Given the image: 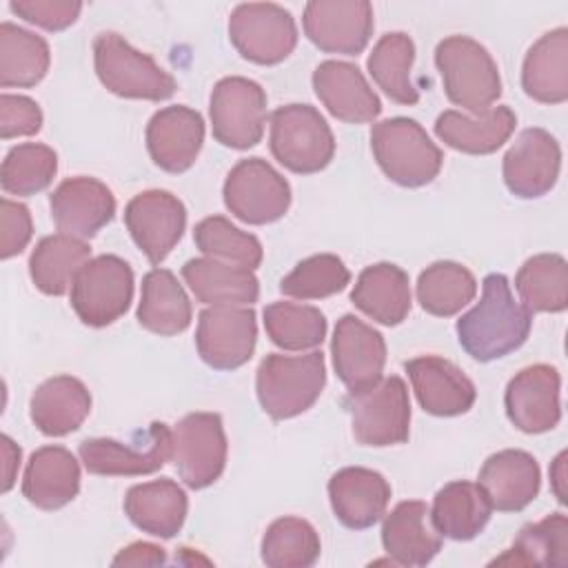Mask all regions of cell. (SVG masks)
Here are the masks:
<instances>
[{
    "label": "cell",
    "mask_w": 568,
    "mask_h": 568,
    "mask_svg": "<svg viewBox=\"0 0 568 568\" xmlns=\"http://www.w3.org/2000/svg\"><path fill=\"white\" fill-rule=\"evenodd\" d=\"M532 317L515 302L508 277L490 273L481 282L479 302L457 324L459 346L477 362H493L517 351L530 335Z\"/></svg>",
    "instance_id": "cell-1"
},
{
    "label": "cell",
    "mask_w": 568,
    "mask_h": 568,
    "mask_svg": "<svg viewBox=\"0 0 568 568\" xmlns=\"http://www.w3.org/2000/svg\"><path fill=\"white\" fill-rule=\"evenodd\" d=\"M326 384L322 351L306 355H266L255 375V393L262 410L273 419H291L308 410Z\"/></svg>",
    "instance_id": "cell-2"
},
{
    "label": "cell",
    "mask_w": 568,
    "mask_h": 568,
    "mask_svg": "<svg viewBox=\"0 0 568 568\" xmlns=\"http://www.w3.org/2000/svg\"><path fill=\"white\" fill-rule=\"evenodd\" d=\"M435 64L448 100L481 115L501 95L497 62L484 44L468 36H448L435 47Z\"/></svg>",
    "instance_id": "cell-3"
},
{
    "label": "cell",
    "mask_w": 568,
    "mask_h": 568,
    "mask_svg": "<svg viewBox=\"0 0 568 568\" xmlns=\"http://www.w3.org/2000/svg\"><path fill=\"white\" fill-rule=\"evenodd\" d=\"M371 149L384 175L408 189L433 182L442 169L444 155L428 138L426 129L413 118H388L371 129Z\"/></svg>",
    "instance_id": "cell-4"
},
{
    "label": "cell",
    "mask_w": 568,
    "mask_h": 568,
    "mask_svg": "<svg viewBox=\"0 0 568 568\" xmlns=\"http://www.w3.org/2000/svg\"><path fill=\"white\" fill-rule=\"evenodd\" d=\"M93 64L100 82L120 98L160 102L169 100L178 89L169 71L113 31L95 36Z\"/></svg>",
    "instance_id": "cell-5"
},
{
    "label": "cell",
    "mask_w": 568,
    "mask_h": 568,
    "mask_svg": "<svg viewBox=\"0 0 568 568\" xmlns=\"http://www.w3.org/2000/svg\"><path fill=\"white\" fill-rule=\"evenodd\" d=\"M268 146L284 169L302 175L326 169L335 155V138L324 115L297 102L271 113Z\"/></svg>",
    "instance_id": "cell-6"
},
{
    "label": "cell",
    "mask_w": 568,
    "mask_h": 568,
    "mask_svg": "<svg viewBox=\"0 0 568 568\" xmlns=\"http://www.w3.org/2000/svg\"><path fill=\"white\" fill-rule=\"evenodd\" d=\"M351 415L353 437L362 446L404 444L410 433V399L402 377L388 375L368 388L351 390L344 397Z\"/></svg>",
    "instance_id": "cell-7"
},
{
    "label": "cell",
    "mask_w": 568,
    "mask_h": 568,
    "mask_svg": "<svg viewBox=\"0 0 568 568\" xmlns=\"http://www.w3.org/2000/svg\"><path fill=\"white\" fill-rule=\"evenodd\" d=\"M133 284L129 262L118 255H98L78 271L71 284V308L87 326H109L129 311Z\"/></svg>",
    "instance_id": "cell-8"
},
{
    "label": "cell",
    "mask_w": 568,
    "mask_h": 568,
    "mask_svg": "<svg viewBox=\"0 0 568 568\" xmlns=\"http://www.w3.org/2000/svg\"><path fill=\"white\" fill-rule=\"evenodd\" d=\"M226 453L229 444L217 413H189L171 430V459L180 479L193 490L220 479Z\"/></svg>",
    "instance_id": "cell-9"
},
{
    "label": "cell",
    "mask_w": 568,
    "mask_h": 568,
    "mask_svg": "<svg viewBox=\"0 0 568 568\" xmlns=\"http://www.w3.org/2000/svg\"><path fill=\"white\" fill-rule=\"evenodd\" d=\"M78 455L91 475H151L171 459V428L162 422H153L144 433H135L129 442L91 437L80 442Z\"/></svg>",
    "instance_id": "cell-10"
},
{
    "label": "cell",
    "mask_w": 568,
    "mask_h": 568,
    "mask_svg": "<svg viewBox=\"0 0 568 568\" xmlns=\"http://www.w3.org/2000/svg\"><path fill=\"white\" fill-rule=\"evenodd\" d=\"M229 38L255 64H277L297 44L295 18L275 2H242L229 16Z\"/></svg>",
    "instance_id": "cell-11"
},
{
    "label": "cell",
    "mask_w": 568,
    "mask_h": 568,
    "mask_svg": "<svg viewBox=\"0 0 568 568\" xmlns=\"http://www.w3.org/2000/svg\"><path fill=\"white\" fill-rule=\"evenodd\" d=\"M213 138L229 149H251L264 135L266 122V93L248 78H222L209 102Z\"/></svg>",
    "instance_id": "cell-12"
},
{
    "label": "cell",
    "mask_w": 568,
    "mask_h": 568,
    "mask_svg": "<svg viewBox=\"0 0 568 568\" xmlns=\"http://www.w3.org/2000/svg\"><path fill=\"white\" fill-rule=\"evenodd\" d=\"M226 209L246 224H271L291 206V186L262 158L240 160L222 186Z\"/></svg>",
    "instance_id": "cell-13"
},
{
    "label": "cell",
    "mask_w": 568,
    "mask_h": 568,
    "mask_svg": "<svg viewBox=\"0 0 568 568\" xmlns=\"http://www.w3.org/2000/svg\"><path fill=\"white\" fill-rule=\"evenodd\" d=\"M251 306H209L197 317L195 348L215 371L244 366L257 342V322Z\"/></svg>",
    "instance_id": "cell-14"
},
{
    "label": "cell",
    "mask_w": 568,
    "mask_h": 568,
    "mask_svg": "<svg viewBox=\"0 0 568 568\" xmlns=\"http://www.w3.org/2000/svg\"><path fill=\"white\" fill-rule=\"evenodd\" d=\"M124 224L146 260L160 264L182 240L186 209L178 195L162 189H149L129 200L124 206Z\"/></svg>",
    "instance_id": "cell-15"
},
{
    "label": "cell",
    "mask_w": 568,
    "mask_h": 568,
    "mask_svg": "<svg viewBox=\"0 0 568 568\" xmlns=\"http://www.w3.org/2000/svg\"><path fill=\"white\" fill-rule=\"evenodd\" d=\"M304 33L326 53L357 55L373 36V7L366 0H311L304 7Z\"/></svg>",
    "instance_id": "cell-16"
},
{
    "label": "cell",
    "mask_w": 568,
    "mask_h": 568,
    "mask_svg": "<svg viewBox=\"0 0 568 568\" xmlns=\"http://www.w3.org/2000/svg\"><path fill=\"white\" fill-rule=\"evenodd\" d=\"M561 375L550 364L521 368L506 386L504 406L515 428L528 435L552 430L561 419Z\"/></svg>",
    "instance_id": "cell-17"
},
{
    "label": "cell",
    "mask_w": 568,
    "mask_h": 568,
    "mask_svg": "<svg viewBox=\"0 0 568 568\" xmlns=\"http://www.w3.org/2000/svg\"><path fill=\"white\" fill-rule=\"evenodd\" d=\"M561 149L555 135L546 129H524L504 155L501 173L506 189L521 197L532 200L546 195L559 178Z\"/></svg>",
    "instance_id": "cell-18"
},
{
    "label": "cell",
    "mask_w": 568,
    "mask_h": 568,
    "mask_svg": "<svg viewBox=\"0 0 568 568\" xmlns=\"http://www.w3.org/2000/svg\"><path fill=\"white\" fill-rule=\"evenodd\" d=\"M51 217L60 233L91 240L115 215V197L111 189L87 175L62 180L49 197Z\"/></svg>",
    "instance_id": "cell-19"
},
{
    "label": "cell",
    "mask_w": 568,
    "mask_h": 568,
    "mask_svg": "<svg viewBox=\"0 0 568 568\" xmlns=\"http://www.w3.org/2000/svg\"><path fill=\"white\" fill-rule=\"evenodd\" d=\"M331 355L339 382L348 390H362L382 379L386 342L379 331L346 313L335 324Z\"/></svg>",
    "instance_id": "cell-20"
},
{
    "label": "cell",
    "mask_w": 568,
    "mask_h": 568,
    "mask_svg": "<svg viewBox=\"0 0 568 568\" xmlns=\"http://www.w3.org/2000/svg\"><path fill=\"white\" fill-rule=\"evenodd\" d=\"M144 140L155 166L166 173H184L200 155L204 120L191 106H164L151 115Z\"/></svg>",
    "instance_id": "cell-21"
},
{
    "label": "cell",
    "mask_w": 568,
    "mask_h": 568,
    "mask_svg": "<svg viewBox=\"0 0 568 568\" xmlns=\"http://www.w3.org/2000/svg\"><path fill=\"white\" fill-rule=\"evenodd\" d=\"M313 89L326 111L342 122L364 124L382 113V100L353 62H320L313 71Z\"/></svg>",
    "instance_id": "cell-22"
},
{
    "label": "cell",
    "mask_w": 568,
    "mask_h": 568,
    "mask_svg": "<svg viewBox=\"0 0 568 568\" xmlns=\"http://www.w3.org/2000/svg\"><path fill=\"white\" fill-rule=\"evenodd\" d=\"M419 406L437 417L464 415L473 408L475 384L453 362L437 355H422L404 364Z\"/></svg>",
    "instance_id": "cell-23"
},
{
    "label": "cell",
    "mask_w": 568,
    "mask_h": 568,
    "mask_svg": "<svg viewBox=\"0 0 568 568\" xmlns=\"http://www.w3.org/2000/svg\"><path fill=\"white\" fill-rule=\"evenodd\" d=\"M328 499L339 524L364 530L386 515L390 486L386 477L373 468L346 466L328 479Z\"/></svg>",
    "instance_id": "cell-24"
},
{
    "label": "cell",
    "mask_w": 568,
    "mask_h": 568,
    "mask_svg": "<svg viewBox=\"0 0 568 568\" xmlns=\"http://www.w3.org/2000/svg\"><path fill=\"white\" fill-rule=\"evenodd\" d=\"M477 484L493 508L501 513H519L539 495L541 470L530 453L506 448L493 453L484 462Z\"/></svg>",
    "instance_id": "cell-25"
},
{
    "label": "cell",
    "mask_w": 568,
    "mask_h": 568,
    "mask_svg": "<svg viewBox=\"0 0 568 568\" xmlns=\"http://www.w3.org/2000/svg\"><path fill=\"white\" fill-rule=\"evenodd\" d=\"M382 546L393 564L426 566L442 550V535L430 521V508L419 499L399 501L382 524Z\"/></svg>",
    "instance_id": "cell-26"
},
{
    "label": "cell",
    "mask_w": 568,
    "mask_h": 568,
    "mask_svg": "<svg viewBox=\"0 0 568 568\" xmlns=\"http://www.w3.org/2000/svg\"><path fill=\"white\" fill-rule=\"evenodd\" d=\"M80 490V464L64 446H42L31 453L22 495L40 510H58L75 499Z\"/></svg>",
    "instance_id": "cell-27"
},
{
    "label": "cell",
    "mask_w": 568,
    "mask_h": 568,
    "mask_svg": "<svg viewBox=\"0 0 568 568\" xmlns=\"http://www.w3.org/2000/svg\"><path fill=\"white\" fill-rule=\"evenodd\" d=\"M186 510L184 488L169 477L135 484L124 495V513L131 524L153 537H175L184 526Z\"/></svg>",
    "instance_id": "cell-28"
},
{
    "label": "cell",
    "mask_w": 568,
    "mask_h": 568,
    "mask_svg": "<svg viewBox=\"0 0 568 568\" xmlns=\"http://www.w3.org/2000/svg\"><path fill=\"white\" fill-rule=\"evenodd\" d=\"M91 413L89 388L71 375L44 379L31 395L29 415L47 437H64L82 426Z\"/></svg>",
    "instance_id": "cell-29"
},
{
    "label": "cell",
    "mask_w": 568,
    "mask_h": 568,
    "mask_svg": "<svg viewBox=\"0 0 568 568\" xmlns=\"http://www.w3.org/2000/svg\"><path fill=\"white\" fill-rule=\"evenodd\" d=\"M517 115L510 106L499 104L481 115H466L448 109L435 120V135L450 149L468 155L495 153L515 131Z\"/></svg>",
    "instance_id": "cell-30"
},
{
    "label": "cell",
    "mask_w": 568,
    "mask_h": 568,
    "mask_svg": "<svg viewBox=\"0 0 568 568\" xmlns=\"http://www.w3.org/2000/svg\"><path fill=\"white\" fill-rule=\"evenodd\" d=\"M182 277L195 300L209 306H251L260 297V282L251 268L213 257L184 262Z\"/></svg>",
    "instance_id": "cell-31"
},
{
    "label": "cell",
    "mask_w": 568,
    "mask_h": 568,
    "mask_svg": "<svg viewBox=\"0 0 568 568\" xmlns=\"http://www.w3.org/2000/svg\"><path fill=\"white\" fill-rule=\"evenodd\" d=\"M351 302L373 322L397 326L410 313L408 273L390 262L371 264L359 273Z\"/></svg>",
    "instance_id": "cell-32"
},
{
    "label": "cell",
    "mask_w": 568,
    "mask_h": 568,
    "mask_svg": "<svg viewBox=\"0 0 568 568\" xmlns=\"http://www.w3.org/2000/svg\"><path fill=\"white\" fill-rule=\"evenodd\" d=\"M521 87L528 98L541 104L568 100V29L557 27L544 33L526 53Z\"/></svg>",
    "instance_id": "cell-33"
},
{
    "label": "cell",
    "mask_w": 568,
    "mask_h": 568,
    "mask_svg": "<svg viewBox=\"0 0 568 568\" xmlns=\"http://www.w3.org/2000/svg\"><path fill=\"white\" fill-rule=\"evenodd\" d=\"M493 506L479 484L450 481L435 493L430 521L435 530L453 541L475 539L490 521Z\"/></svg>",
    "instance_id": "cell-34"
},
{
    "label": "cell",
    "mask_w": 568,
    "mask_h": 568,
    "mask_svg": "<svg viewBox=\"0 0 568 568\" xmlns=\"http://www.w3.org/2000/svg\"><path fill=\"white\" fill-rule=\"evenodd\" d=\"M193 317L191 300L178 277L166 268H151L142 277L138 322L155 335H178L189 328Z\"/></svg>",
    "instance_id": "cell-35"
},
{
    "label": "cell",
    "mask_w": 568,
    "mask_h": 568,
    "mask_svg": "<svg viewBox=\"0 0 568 568\" xmlns=\"http://www.w3.org/2000/svg\"><path fill=\"white\" fill-rule=\"evenodd\" d=\"M89 260L91 246L84 240L64 233L47 235L31 251L29 275L44 295H62Z\"/></svg>",
    "instance_id": "cell-36"
},
{
    "label": "cell",
    "mask_w": 568,
    "mask_h": 568,
    "mask_svg": "<svg viewBox=\"0 0 568 568\" xmlns=\"http://www.w3.org/2000/svg\"><path fill=\"white\" fill-rule=\"evenodd\" d=\"M51 51L42 36L13 22L0 24V87L29 89L49 71Z\"/></svg>",
    "instance_id": "cell-37"
},
{
    "label": "cell",
    "mask_w": 568,
    "mask_h": 568,
    "mask_svg": "<svg viewBox=\"0 0 568 568\" xmlns=\"http://www.w3.org/2000/svg\"><path fill=\"white\" fill-rule=\"evenodd\" d=\"M415 60V42L404 31L384 33L368 60V73L373 82L397 104H417L419 91L410 78V67Z\"/></svg>",
    "instance_id": "cell-38"
},
{
    "label": "cell",
    "mask_w": 568,
    "mask_h": 568,
    "mask_svg": "<svg viewBox=\"0 0 568 568\" xmlns=\"http://www.w3.org/2000/svg\"><path fill=\"white\" fill-rule=\"evenodd\" d=\"M515 288L528 313H561L568 306V264L559 253L528 257L517 275Z\"/></svg>",
    "instance_id": "cell-39"
},
{
    "label": "cell",
    "mask_w": 568,
    "mask_h": 568,
    "mask_svg": "<svg viewBox=\"0 0 568 568\" xmlns=\"http://www.w3.org/2000/svg\"><path fill=\"white\" fill-rule=\"evenodd\" d=\"M490 564L495 566H566L568 519L564 513L546 515L541 521L519 530L515 544Z\"/></svg>",
    "instance_id": "cell-40"
},
{
    "label": "cell",
    "mask_w": 568,
    "mask_h": 568,
    "mask_svg": "<svg viewBox=\"0 0 568 568\" xmlns=\"http://www.w3.org/2000/svg\"><path fill=\"white\" fill-rule=\"evenodd\" d=\"M415 291L417 302L426 313L450 317L475 300L477 280L464 264L439 260L419 273Z\"/></svg>",
    "instance_id": "cell-41"
},
{
    "label": "cell",
    "mask_w": 568,
    "mask_h": 568,
    "mask_svg": "<svg viewBox=\"0 0 568 568\" xmlns=\"http://www.w3.org/2000/svg\"><path fill=\"white\" fill-rule=\"evenodd\" d=\"M264 328L271 342L284 351H311L326 337V317L320 308L295 302H273L264 308Z\"/></svg>",
    "instance_id": "cell-42"
},
{
    "label": "cell",
    "mask_w": 568,
    "mask_h": 568,
    "mask_svg": "<svg viewBox=\"0 0 568 568\" xmlns=\"http://www.w3.org/2000/svg\"><path fill=\"white\" fill-rule=\"evenodd\" d=\"M262 561L271 568H308L320 559V535L302 517L275 519L262 537Z\"/></svg>",
    "instance_id": "cell-43"
},
{
    "label": "cell",
    "mask_w": 568,
    "mask_h": 568,
    "mask_svg": "<svg viewBox=\"0 0 568 568\" xmlns=\"http://www.w3.org/2000/svg\"><path fill=\"white\" fill-rule=\"evenodd\" d=\"M193 242L206 257L251 271H255L264 257L260 240L231 224L224 215H209L200 220L193 229Z\"/></svg>",
    "instance_id": "cell-44"
},
{
    "label": "cell",
    "mask_w": 568,
    "mask_h": 568,
    "mask_svg": "<svg viewBox=\"0 0 568 568\" xmlns=\"http://www.w3.org/2000/svg\"><path fill=\"white\" fill-rule=\"evenodd\" d=\"M58 171V153L38 142L9 149L0 169L2 191L9 195H36L44 191Z\"/></svg>",
    "instance_id": "cell-45"
},
{
    "label": "cell",
    "mask_w": 568,
    "mask_h": 568,
    "mask_svg": "<svg viewBox=\"0 0 568 568\" xmlns=\"http://www.w3.org/2000/svg\"><path fill=\"white\" fill-rule=\"evenodd\" d=\"M351 282V271L333 253L311 255L295 264V268L282 277L280 291L295 300H322L342 293Z\"/></svg>",
    "instance_id": "cell-46"
},
{
    "label": "cell",
    "mask_w": 568,
    "mask_h": 568,
    "mask_svg": "<svg viewBox=\"0 0 568 568\" xmlns=\"http://www.w3.org/2000/svg\"><path fill=\"white\" fill-rule=\"evenodd\" d=\"M9 9L24 18L31 24H38L47 31H62L71 27L80 11L82 2L78 0H11Z\"/></svg>",
    "instance_id": "cell-47"
},
{
    "label": "cell",
    "mask_w": 568,
    "mask_h": 568,
    "mask_svg": "<svg viewBox=\"0 0 568 568\" xmlns=\"http://www.w3.org/2000/svg\"><path fill=\"white\" fill-rule=\"evenodd\" d=\"M42 126V111L36 100L27 95H0V135L2 140L36 135Z\"/></svg>",
    "instance_id": "cell-48"
},
{
    "label": "cell",
    "mask_w": 568,
    "mask_h": 568,
    "mask_svg": "<svg viewBox=\"0 0 568 568\" xmlns=\"http://www.w3.org/2000/svg\"><path fill=\"white\" fill-rule=\"evenodd\" d=\"M0 217H2V240H0V257L9 260L22 253L33 235L31 213L24 204L2 197L0 202Z\"/></svg>",
    "instance_id": "cell-49"
},
{
    "label": "cell",
    "mask_w": 568,
    "mask_h": 568,
    "mask_svg": "<svg viewBox=\"0 0 568 568\" xmlns=\"http://www.w3.org/2000/svg\"><path fill=\"white\" fill-rule=\"evenodd\" d=\"M113 566H162L166 564L164 548L149 544V541H135L126 548H122L113 561Z\"/></svg>",
    "instance_id": "cell-50"
},
{
    "label": "cell",
    "mask_w": 568,
    "mask_h": 568,
    "mask_svg": "<svg viewBox=\"0 0 568 568\" xmlns=\"http://www.w3.org/2000/svg\"><path fill=\"white\" fill-rule=\"evenodd\" d=\"M2 457H4V481L2 490L7 493L16 481V470L20 466V448L13 444L9 435H2Z\"/></svg>",
    "instance_id": "cell-51"
},
{
    "label": "cell",
    "mask_w": 568,
    "mask_h": 568,
    "mask_svg": "<svg viewBox=\"0 0 568 568\" xmlns=\"http://www.w3.org/2000/svg\"><path fill=\"white\" fill-rule=\"evenodd\" d=\"M564 462H566V453H559L552 468H550V477H552V490L559 499V504H566V493H564Z\"/></svg>",
    "instance_id": "cell-52"
}]
</instances>
